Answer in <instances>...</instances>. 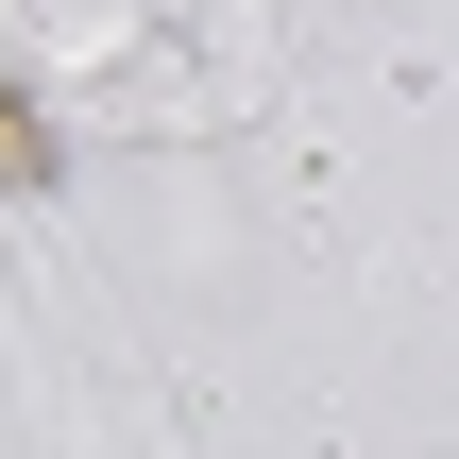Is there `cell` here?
<instances>
[{
	"instance_id": "obj_1",
	"label": "cell",
	"mask_w": 459,
	"mask_h": 459,
	"mask_svg": "<svg viewBox=\"0 0 459 459\" xmlns=\"http://www.w3.org/2000/svg\"><path fill=\"white\" fill-rule=\"evenodd\" d=\"M0 187H51V119H34L17 85H0Z\"/></svg>"
}]
</instances>
